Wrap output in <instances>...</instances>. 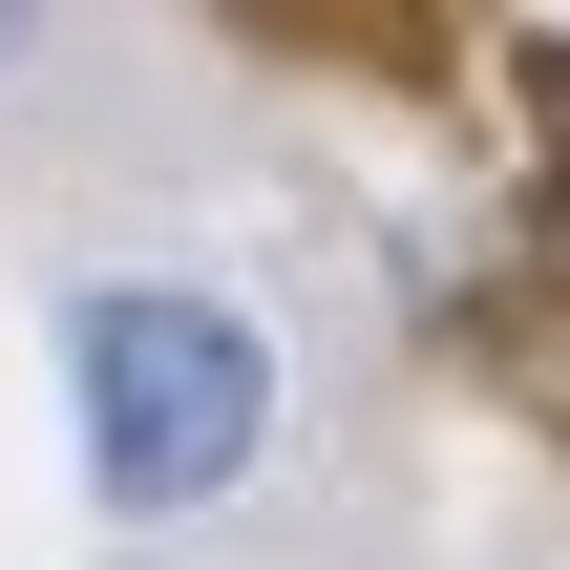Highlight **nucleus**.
<instances>
[{
    "mask_svg": "<svg viewBox=\"0 0 570 570\" xmlns=\"http://www.w3.org/2000/svg\"><path fill=\"white\" fill-rule=\"evenodd\" d=\"M63 465L106 529H212L275 465V317L212 275H85L63 296Z\"/></svg>",
    "mask_w": 570,
    "mask_h": 570,
    "instance_id": "1",
    "label": "nucleus"
},
{
    "mask_svg": "<svg viewBox=\"0 0 570 570\" xmlns=\"http://www.w3.org/2000/svg\"><path fill=\"white\" fill-rule=\"evenodd\" d=\"M0 63H21V21H0Z\"/></svg>",
    "mask_w": 570,
    "mask_h": 570,
    "instance_id": "2",
    "label": "nucleus"
}]
</instances>
